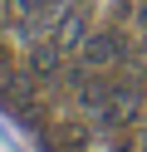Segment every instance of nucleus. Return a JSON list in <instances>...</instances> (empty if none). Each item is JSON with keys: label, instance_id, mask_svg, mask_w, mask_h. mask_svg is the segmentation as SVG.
I'll return each mask as SVG.
<instances>
[{"label": "nucleus", "instance_id": "1", "mask_svg": "<svg viewBox=\"0 0 147 152\" xmlns=\"http://www.w3.org/2000/svg\"><path fill=\"white\" fill-rule=\"evenodd\" d=\"M83 147H88V128L78 118H59L39 128V152H83Z\"/></svg>", "mask_w": 147, "mask_h": 152}, {"label": "nucleus", "instance_id": "2", "mask_svg": "<svg viewBox=\"0 0 147 152\" xmlns=\"http://www.w3.org/2000/svg\"><path fill=\"white\" fill-rule=\"evenodd\" d=\"M25 69L34 74V79H54V74L64 69V44H59L54 34L34 39V44H29V59H25Z\"/></svg>", "mask_w": 147, "mask_h": 152}, {"label": "nucleus", "instance_id": "3", "mask_svg": "<svg viewBox=\"0 0 147 152\" xmlns=\"http://www.w3.org/2000/svg\"><path fill=\"white\" fill-rule=\"evenodd\" d=\"M54 39L64 44V54L83 49V39H88V15L78 10V5H69V10H64V20L54 25Z\"/></svg>", "mask_w": 147, "mask_h": 152}, {"label": "nucleus", "instance_id": "4", "mask_svg": "<svg viewBox=\"0 0 147 152\" xmlns=\"http://www.w3.org/2000/svg\"><path fill=\"white\" fill-rule=\"evenodd\" d=\"M118 49H123V39L103 30V34H88V39H83V49H78V54H83V64H88V69H108V64L118 59Z\"/></svg>", "mask_w": 147, "mask_h": 152}, {"label": "nucleus", "instance_id": "5", "mask_svg": "<svg viewBox=\"0 0 147 152\" xmlns=\"http://www.w3.org/2000/svg\"><path fill=\"white\" fill-rule=\"evenodd\" d=\"M10 5H15V15H39L49 0H10Z\"/></svg>", "mask_w": 147, "mask_h": 152}]
</instances>
